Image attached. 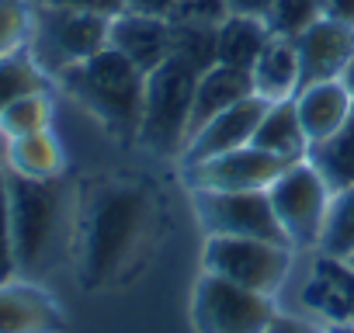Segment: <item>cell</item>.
<instances>
[{"mask_svg": "<svg viewBox=\"0 0 354 333\" xmlns=\"http://www.w3.org/2000/svg\"><path fill=\"white\" fill-rule=\"evenodd\" d=\"M149 216L153 202L136 184H111L91 202L80 233V278L87 288L115 281L132 264L149 233Z\"/></svg>", "mask_w": 354, "mask_h": 333, "instance_id": "cell-1", "label": "cell"}, {"mask_svg": "<svg viewBox=\"0 0 354 333\" xmlns=\"http://www.w3.org/2000/svg\"><path fill=\"white\" fill-rule=\"evenodd\" d=\"M63 91L115 132H139L146 73L111 46L59 73Z\"/></svg>", "mask_w": 354, "mask_h": 333, "instance_id": "cell-2", "label": "cell"}, {"mask_svg": "<svg viewBox=\"0 0 354 333\" xmlns=\"http://www.w3.org/2000/svg\"><path fill=\"white\" fill-rule=\"evenodd\" d=\"M198 73L185 63L167 59L146 77V97H142V122L139 139L160 156H181L188 142V122H192V101H195Z\"/></svg>", "mask_w": 354, "mask_h": 333, "instance_id": "cell-3", "label": "cell"}, {"mask_svg": "<svg viewBox=\"0 0 354 333\" xmlns=\"http://www.w3.org/2000/svg\"><path fill=\"white\" fill-rule=\"evenodd\" d=\"M108 32H111V18L104 15L42 4L39 15L32 18L28 53L42 66V73L59 77L63 70L108 49Z\"/></svg>", "mask_w": 354, "mask_h": 333, "instance_id": "cell-4", "label": "cell"}, {"mask_svg": "<svg viewBox=\"0 0 354 333\" xmlns=\"http://www.w3.org/2000/svg\"><path fill=\"white\" fill-rule=\"evenodd\" d=\"M268 198H271V209H274L278 226L285 233V243L292 250H319L333 191L319 178L316 166L309 160L288 163L271 181Z\"/></svg>", "mask_w": 354, "mask_h": 333, "instance_id": "cell-5", "label": "cell"}, {"mask_svg": "<svg viewBox=\"0 0 354 333\" xmlns=\"http://www.w3.org/2000/svg\"><path fill=\"white\" fill-rule=\"evenodd\" d=\"M63 226V188L56 181H32L11 174V233L18 271H35L49 260Z\"/></svg>", "mask_w": 354, "mask_h": 333, "instance_id": "cell-6", "label": "cell"}, {"mask_svg": "<svg viewBox=\"0 0 354 333\" xmlns=\"http://www.w3.org/2000/svg\"><path fill=\"white\" fill-rule=\"evenodd\" d=\"M295 250L278 240H254V236H205L202 271L236 281L243 288L278 295L292 274Z\"/></svg>", "mask_w": 354, "mask_h": 333, "instance_id": "cell-7", "label": "cell"}, {"mask_svg": "<svg viewBox=\"0 0 354 333\" xmlns=\"http://www.w3.org/2000/svg\"><path fill=\"white\" fill-rule=\"evenodd\" d=\"M274 295L243 288L219 274H202L192 295V323L198 333H268L278 316Z\"/></svg>", "mask_w": 354, "mask_h": 333, "instance_id": "cell-8", "label": "cell"}, {"mask_svg": "<svg viewBox=\"0 0 354 333\" xmlns=\"http://www.w3.org/2000/svg\"><path fill=\"white\" fill-rule=\"evenodd\" d=\"M192 202L205 236H254L285 243L268 191H192Z\"/></svg>", "mask_w": 354, "mask_h": 333, "instance_id": "cell-9", "label": "cell"}, {"mask_svg": "<svg viewBox=\"0 0 354 333\" xmlns=\"http://www.w3.org/2000/svg\"><path fill=\"white\" fill-rule=\"evenodd\" d=\"M285 166L288 163L250 142L185 166V181L192 191H268Z\"/></svg>", "mask_w": 354, "mask_h": 333, "instance_id": "cell-10", "label": "cell"}, {"mask_svg": "<svg viewBox=\"0 0 354 333\" xmlns=\"http://www.w3.org/2000/svg\"><path fill=\"white\" fill-rule=\"evenodd\" d=\"M306 316L319 323H354V267L340 257L319 254L295 292Z\"/></svg>", "mask_w": 354, "mask_h": 333, "instance_id": "cell-11", "label": "cell"}, {"mask_svg": "<svg viewBox=\"0 0 354 333\" xmlns=\"http://www.w3.org/2000/svg\"><path fill=\"white\" fill-rule=\"evenodd\" d=\"M292 42H295V53H299L302 87L319 84V80H340L347 63H351V53H354V28H347L333 18H319L316 25H309Z\"/></svg>", "mask_w": 354, "mask_h": 333, "instance_id": "cell-12", "label": "cell"}, {"mask_svg": "<svg viewBox=\"0 0 354 333\" xmlns=\"http://www.w3.org/2000/svg\"><path fill=\"white\" fill-rule=\"evenodd\" d=\"M264 108H268V101L257 97V94H250L247 101H240V104H233V108H226L223 115H216L209 125H202V129L188 139V146H185V153H181V163L192 166V163H202V160H209V156H219V153L250 146V142H254V132H257V125H261Z\"/></svg>", "mask_w": 354, "mask_h": 333, "instance_id": "cell-13", "label": "cell"}, {"mask_svg": "<svg viewBox=\"0 0 354 333\" xmlns=\"http://www.w3.org/2000/svg\"><path fill=\"white\" fill-rule=\"evenodd\" d=\"M108 46L149 77L156 66H163L170 59V21L153 18V15L122 11L111 18Z\"/></svg>", "mask_w": 354, "mask_h": 333, "instance_id": "cell-14", "label": "cell"}, {"mask_svg": "<svg viewBox=\"0 0 354 333\" xmlns=\"http://www.w3.org/2000/svg\"><path fill=\"white\" fill-rule=\"evenodd\" d=\"M56 298L32 281H0V333H63Z\"/></svg>", "mask_w": 354, "mask_h": 333, "instance_id": "cell-15", "label": "cell"}, {"mask_svg": "<svg viewBox=\"0 0 354 333\" xmlns=\"http://www.w3.org/2000/svg\"><path fill=\"white\" fill-rule=\"evenodd\" d=\"M295 111H299V122L309 135V146L333 135L347 115L354 111V94L347 91L344 80H319V84H306L299 94H295Z\"/></svg>", "mask_w": 354, "mask_h": 333, "instance_id": "cell-16", "label": "cell"}, {"mask_svg": "<svg viewBox=\"0 0 354 333\" xmlns=\"http://www.w3.org/2000/svg\"><path fill=\"white\" fill-rule=\"evenodd\" d=\"M250 94H254V80H250V73L233 70V66H223V63H216L212 70H205V73L198 77V87H195L192 122H188V139H192L202 125H209L216 115H223L226 108L247 101ZM185 146H188V142H185ZM181 153H185V149H181Z\"/></svg>", "mask_w": 354, "mask_h": 333, "instance_id": "cell-17", "label": "cell"}, {"mask_svg": "<svg viewBox=\"0 0 354 333\" xmlns=\"http://www.w3.org/2000/svg\"><path fill=\"white\" fill-rule=\"evenodd\" d=\"M250 80H254V94L264 97L268 104H274V101H292V97L299 94V87H302L295 42L274 35V39L268 42V49L261 53V59L254 63Z\"/></svg>", "mask_w": 354, "mask_h": 333, "instance_id": "cell-18", "label": "cell"}, {"mask_svg": "<svg viewBox=\"0 0 354 333\" xmlns=\"http://www.w3.org/2000/svg\"><path fill=\"white\" fill-rule=\"evenodd\" d=\"M254 146L278 156L281 163H299V160L309 156V135L299 122L295 97L292 101H274V104L264 108L261 125L254 132Z\"/></svg>", "mask_w": 354, "mask_h": 333, "instance_id": "cell-19", "label": "cell"}, {"mask_svg": "<svg viewBox=\"0 0 354 333\" xmlns=\"http://www.w3.org/2000/svg\"><path fill=\"white\" fill-rule=\"evenodd\" d=\"M4 160L11 174L32 181H56L63 174V146L49 129L4 139Z\"/></svg>", "mask_w": 354, "mask_h": 333, "instance_id": "cell-20", "label": "cell"}, {"mask_svg": "<svg viewBox=\"0 0 354 333\" xmlns=\"http://www.w3.org/2000/svg\"><path fill=\"white\" fill-rule=\"evenodd\" d=\"M271 39H274V35H271V28H268L264 18L230 15V18L219 25V63L250 73Z\"/></svg>", "mask_w": 354, "mask_h": 333, "instance_id": "cell-21", "label": "cell"}, {"mask_svg": "<svg viewBox=\"0 0 354 333\" xmlns=\"http://www.w3.org/2000/svg\"><path fill=\"white\" fill-rule=\"evenodd\" d=\"M306 160L319 171V178L330 184V191L351 188L354 184V111L333 135L313 142Z\"/></svg>", "mask_w": 354, "mask_h": 333, "instance_id": "cell-22", "label": "cell"}, {"mask_svg": "<svg viewBox=\"0 0 354 333\" xmlns=\"http://www.w3.org/2000/svg\"><path fill=\"white\" fill-rule=\"evenodd\" d=\"M170 59L185 63L188 70H195L202 77L205 70H212L219 63V28L170 21Z\"/></svg>", "mask_w": 354, "mask_h": 333, "instance_id": "cell-23", "label": "cell"}, {"mask_svg": "<svg viewBox=\"0 0 354 333\" xmlns=\"http://www.w3.org/2000/svg\"><path fill=\"white\" fill-rule=\"evenodd\" d=\"M319 254L340 257V260H347L354 254V184L333 191L326 226H323V240H319Z\"/></svg>", "mask_w": 354, "mask_h": 333, "instance_id": "cell-24", "label": "cell"}, {"mask_svg": "<svg viewBox=\"0 0 354 333\" xmlns=\"http://www.w3.org/2000/svg\"><path fill=\"white\" fill-rule=\"evenodd\" d=\"M32 91H46V73L42 66L32 59L28 49L0 59V115H4V108Z\"/></svg>", "mask_w": 354, "mask_h": 333, "instance_id": "cell-25", "label": "cell"}, {"mask_svg": "<svg viewBox=\"0 0 354 333\" xmlns=\"http://www.w3.org/2000/svg\"><path fill=\"white\" fill-rule=\"evenodd\" d=\"M49 118H53V104H49L46 91H32L4 108V115H0V135L15 139V135L42 132V129H49Z\"/></svg>", "mask_w": 354, "mask_h": 333, "instance_id": "cell-26", "label": "cell"}, {"mask_svg": "<svg viewBox=\"0 0 354 333\" xmlns=\"http://www.w3.org/2000/svg\"><path fill=\"white\" fill-rule=\"evenodd\" d=\"M319 18H323V0H274L271 11L264 15L271 35L278 39H299Z\"/></svg>", "mask_w": 354, "mask_h": 333, "instance_id": "cell-27", "label": "cell"}, {"mask_svg": "<svg viewBox=\"0 0 354 333\" xmlns=\"http://www.w3.org/2000/svg\"><path fill=\"white\" fill-rule=\"evenodd\" d=\"M18 274L15 233H11V171L4 160V135H0V281Z\"/></svg>", "mask_w": 354, "mask_h": 333, "instance_id": "cell-28", "label": "cell"}, {"mask_svg": "<svg viewBox=\"0 0 354 333\" xmlns=\"http://www.w3.org/2000/svg\"><path fill=\"white\" fill-rule=\"evenodd\" d=\"M28 35H32V15L25 0H0V59L28 49Z\"/></svg>", "mask_w": 354, "mask_h": 333, "instance_id": "cell-29", "label": "cell"}, {"mask_svg": "<svg viewBox=\"0 0 354 333\" xmlns=\"http://www.w3.org/2000/svg\"><path fill=\"white\" fill-rule=\"evenodd\" d=\"M230 18L226 0H177L170 21H188V25H212L219 28Z\"/></svg>", "mask_w": 354, "mask_h": 333, "instance_id": "cell-30", "label": "cell"}, {"mask_svg": "<svg viewBox=\"0 0 354 333\" xmlns=\"http://www.w3.org/2000/svg\"><path fill=\"white\" fill-rule=\"evenodd\" d=\"M268 333H326V323L313 316H295V312H278L268 326Z\"/></svg>", "mask_w": 354, "mask_h": 333, "instance_id": "cell-31", "label": "cell"}, {"mask_svg": "<svg viewBox=\"0 0 354 333\" xmlns=\"http://www.w3.org/2000/svg\"><path fill=\"white\" fill-rule=\"evenodd\" d=\"M42 4L77 8V11H91V15H104V18H115L125 11V0H42Z\"/></svg>", "mask_w": 354, "mask_h": 333, "instance_id": "cell-32", "label": "cell"}, {"mask_svg": "<svg viewBox=\"0 0 354 333\" xmlns=\"http://www.w3.org/2000/svg\"><path fill=\"white\" fill-rule=\"evenodd\" d=\"M174 8H177V0H125V11L153 15V18H170Z\"/></svg>", "mask_w": 354, "mask_h": 333, "instance_id": "cell-33", "label": "cell"}, {"mask_svg": "<svg viewBox=\"0 0 354 333\" xmlns=\"http://www.w3.org/2000/svg\"><path fill=\"white\" fill-rule=\"evenodd\" d=\"M323 18H333V21L354 28V0H323Z\"/></svg>", "mask_w": 354, "mask_h": 333, "instance_id": "cell-34", "label": "cell"}, {"mask_svg": "<svg viewBox=\"0 0 354 333\" xmlns=\"http://www.w3.org/2000/svg\"><path fill=\"white\" fill-rule=\"evenodd\" d=\"M230 15H250V18H264L271 11L274 0H226Z\"/></svg>", "mask_w": 354, "mask_h": 333, "instance_id": "cell-35", "label": "cell"}, {"mask_svg": "<svg viewBox=\"0 0 354 333\" xmlns=\"http://www.w3.org/2000/svg\"><path fill=\"white\" fill-rule=\"evenodd\" d=\"M344 84H347V91L354 94V53H351V63H347V70H344V77H340Z\"/></svg>", "mask_w": 354, "mask_h": 333, "instance_id": "cell-36", "label": "cell"}, {"mask_svg": "<svg viewBox=\"0 0 354 333\" xmlns=\"http://www.w3.org/2000/svg\"><path fill=\"white\" fill-rule=\"evenodd\" d=\"M326 333H354V323H326Z\"/></svg>", "mask_w": 354, "mask_h": 333, "instance_id": "cell-37", "label": "cell"}, {"mask_svg": "<svg viewBox=\"0 0 354 333\" xmlns=\"http://www.w3.org/2000/svg\"><path fill=\"white\" fill-rule=\"evenodd\" d=\"M347 264H351V267H354V254H351V257H347Z\"/></svg>", "mask_w": 354, "mask_h": 333, "instance_id": "cell-38", "label": "cell"}]
</instances>
